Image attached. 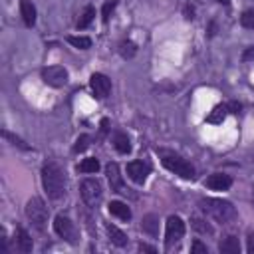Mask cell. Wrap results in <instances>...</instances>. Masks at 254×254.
<instances>
[{"instance_id": "obj_5", "label": "cell", "mask_w": 254, "mask_h": 254, "mask_svg": "<svg viewBox=\"0 0 254 254\" xmlns=\"http://www.w3.org/2000/svg\"><path fill=\"white\" fill-rule=\"evenodd\" d=\"M79 192H81V198L85 200V204L95 206L101 200V196H103V187H101V183L97 179H91L89 177V179H83L81 181Z\"/></svg>"}, {"instance_id": "obj_20", "label": "cell", "mask_w": 254, "mask_h": 254, "mask_svg": "<svg viewBox=\"0 0 254 254\" xmlns=\"http://www.w3.org/2000/svg\"><path fill=\"white\" fill-rule=\"evenodd\" d=\"M226 113H228V105H216L206 119H208V123H222Z\"/></svg>"}, {"instance_id": "obj_35", "label": "cell", "mask_w": 254, "mask_h": 254, "mask_svg": "<svg viewBox=\"0 0 254 254\" xmlns=\"http://www.w3.org/2000/svg\"><path fill=\"white\" fill-rule=\"evenodd\" d=\"M214 2H218V4H224V6H228V2H230V0H214Z\"/></svg>"}, {"instance_id": "obj_12", "label": "cell", "mask_w": 254, "mask_h": 254, "mask_svg": "<svg viewBox=\"0 0 254 254\" xmlns=\"http://www.w3.org/2000/svg\"><path fill=\"white\" fill-rule=\"evenodd\" d=\"M232 185V179L224 173H214L206 179V187L212 189V190H228Z\"/></svg>"}, {"instance_id": "obj_15", "label": "cell", "mask_w": 254, "mask_h": 254, "mask_svg": "<svg viewBox=\"0 0 254 254\" xmlns=\"http://www.w3.org/2000/svg\"><path fill=\"white\" fill-rule=\"evenodd\" d=\"M218 250L222 254H240V242L236 236H226L220 244H218Z\"/></svg>"}, {"instance_id": "obj_26", "label": "cell", "mask_w": 254, "mask_h": 254, "mask_svg": "<svg viewBox=\"0 0 254 254\" xmlns=\"http://www.w3.org/2000/svg\"><path fill=\"white\" fill-rule=\"evenodd\" d=\"M240 24H242L244 28H248V30H254V10H246V12H242V16H240Z\"/></svg>"}, {"instance_id": "obj_32", "label": "cell", "mask_w": 254, "mask_h": 254, "mask_svg": "<svg viewBox=\"0 0 254 254\" xmlns=\"http://www.w3.org/2000/svg\"><path fill=\"white\" fill-rule=\"evenodd\" d=\"M246 250H248L250 254H254V234H250V236H248V244H246Z\"/></svg>"}, {"instance_id": "obj_10", "label": "cell", "mask_w": 254, "mask_h": 254, "mask_svg": "<svg viewBox=\"0 0 254 254\" xmlns=\"http://www.w3.org/2000/svg\"><path fill=\"white\" fill-rule=\"evenodd\" d=\"M149 173H151V167L147 163H143V161H131V163H127V175H129V179L135 181V183H139V185L147 181Z\"/></svg>"}, {"instance_id": "obj_8", "label": "cell", "mask_w": 254, "mask_h": 254, "mask_svg": "<svg viewBox=\"0 0 254 254\" xmlns=\"http://www.w3.org/2000/svg\"><path fill=\"white\" fill-rule=\"evenodd\" d=\"M42 79L52 87H62L67 83V71L62 65H50L42 69Z\"/></svg>"}, {"instance_id": "obj_33", "label": "cell", "mask_w": 254, "mask_h": 254, "mask_svg": "<svg viewBox=\"0 0 254 254\" xmlns=\"http://www.w3.org/2000/svg\"><path fill=\"white\" fill-rule=\"evenodd\" d=\"M139 250H141V252H151V254L157 252V250H155L153 246H149V244H139Z\"/></svg>"}, {"instance_id": "obj_2", "label": "cell", "mask_w": 254, "mask_h": 254, "mask_svg": "<svg viewBox=\"0 0 254 254\" xmlns=\"http://www.w3.org/2000/svg\"><path fill=\"white\" fill-rule=\"evenodd\" d=\"M200 210L204 214H208L210 218H214L216 222H230L236 218V208L232 206V202L222 200V198H200Z\"/></svg>"}, {"instance_id": "obj_11", "label": "cell", "mask_w": 254, "mask_h": 254, "mask_svg": "<svg viewBox=\"0 0 254 254\" xmlns=\"http://www.w3.org/2000/svg\"><path fill=\"white\" fill-rule=\"evenodd\" d=\"M105 173H107V179H109V185H111V190H113V192H127L117 163H109V165L105 167Z\"/></svg>"}, {"instance_id": "obj_7", "label": "cell", "mask_w": 254, "mask_h": 254, "mask_svg": "<svg viewBox=\"0 0 254 254\" xmlns=\"http://www.w3.org/2000/svg\"><path fill=\"white\" fill-rule=\"evenodd\" d=\"M185 236V222L179 216H169L167 218V230H165V244L167 248L177 244Z\"/></svg>"}, {"instance_id": "obj_23", "label": "cell", "mask_w": 254, "mask_h": 254, "mask_svg": "<svg viewBox=\"0 0 254 254\" xmlns=\"http://www.w3.org/2000/svg\"><path fill=\"white\" fill-rule=\"evenodd\" d=\"M93 16H95V8H93V6H85V10H83L81 18L77 20V28H87V26L91 24Z\"/></svg>"}, {"instance_id": "obj_21", "label": "cell", "mask_w": 254, "mask_h": 254, "mask_svg": "<svg viewBox=\"0 0 254 254\" xmlns=\"http://www.w3.org/2000/svg\"><path fill=\"white\" fill-rule=\"evenodd\" d=\"M81 173H97L99 171V161L95 159V157H87V159H83L81 163H79V167H77Z\"/></svg>"}, {"instance_id": "obj_25", "label": "cell", "mask_w": 254, "mask_h": 254, "mask_svg": "<svg viewBox=\"0 0 254 254\" xmlns=\"http://www.w3.org/2000/svg\"><path fill=\"white\" fill-rule=\"evenodd\" d=\"M135 52H137V46H135L133 42L123 40V42L119 44V54H121L123 58H133V56H135Z\"/></svg>"}, {"instance_id": "obj_30", "label": "cell", "mask_w": 254, "mask_h": 254, "mask_svg": "<svg viewBox=\"0 0 254 254\" xmlns=\"http://www.w3.org/2000/svg\"><path fill=\"white\" fill-rule=\"evenodd\" d=\"M190 252H196V254H208V248H206L202 242L194 240V242L190 244Z\"/></svg>"}, {"instance_id": "obj_6", "label": "cell", "mask_w": 254, "mask_h": 254, "mask_svg": "<svg viewBox=\"0 0 254 254\" xmlns=\"http://www.w3.org/2000/svg\"><path fill=\"white\" fill-rule=\"evenodd\" d=\"M54 230H56V234H58L60 238L67 240L69 244H75V242H77V232H75V228H73V222H71L67 216L58 214V216L54 218Z\"/></svg>"}, {"instance_id": "obj_27", "label": "cell", "mask_w": 254, "mask_h": 254, "mask_svg": "<svg viewBox=\"0 0 254 254\" xmlns=\"http://www.w3.org/2000/svg\"><path fill=\"white\" fill-rule=\"evenodd\" d=\"M87 147H89V135H81V137H77V141L73 145V153H81Z\"/></svg>"}, {"instance_id": "obj_9", "label": "cell", "mask_w": 254, "mask_h": 254, "mask_svg": "<svg viewBox=\"0 0 254 254\" xmlns=\"http://www.w3.org/2000/svg\"><path fill=\"white\" fill-rule=\"evenodd\" d=\"M89 85H91V91L95 93V97H99V99L107 97L109 91H111V81H109V77L103 75V73H93V75L89 77Z\"/></svg>"}, {"instance_id": "obj_31", "label": "cell", "mask_w": 254, "mask_h": 254, "mask_svg": "<svg viewBox=\"0 0 254 254\" xmlns=\"http://www.w3.org/2000/svg\"><path fill=\"white\" fill-rule=\"evenodd\" d=\"M252 60H254V46L246 48L244 54H242V62H252Z\"/></svg>"}, {"instance_id": "obj_18", "label": "cell", "mask_w": 254, "mask_h": 254, "mask_svg": "<svg viewBox=\"0 0 254 254\" xmlns=\"http://www.w3.org/2000/svg\"><path fill=\"white\" fill-rule=\"evenodd\" d=\"M107 232H109V238H111V242H113L115 246H125V244H127V234H125L123 230H119L117 226L107 224Z\"/></svg>"}, {"instance_id": "obj_28", "label": "cell", "mask_w": 254, "mask_h": 254, "mask_svg": "<svg viewBox=\"0 0 254 254\" xmlns=\"http://www.w3.org/2000/svg\"><path fill=\"white\" fill-rule=\"evenodd\" d=\"M113 8H115V0L103 4V10H101V20H103V22H109V16H111Z\"/></svg>"}, {"instance_id": "obj_4", "label": "cell", "mask_w": 254, "mask_h": 254, "mask_svg": "<svg viewBox=\"0 0 254 254\" xmlns=\"http://www.w3.org/2000/svg\"><path fill=\"white\" fill-rule=\"evenodd\" d=\"M26 216L30 218V222H32L38 230H44V226H46V222H48V208H46L44 200L38 198V196L30 198L28 204H26Z\"/></svg>"}, {"instance_id": "obj_3", "label": "cell", "mask_w": 254, "mask_h": 254, "mask_svg": "<svg viewBox=\"0 0 254 254\" xmlns=\"http://www.w3.org/2000/svg\"><path fill=\"white\" fill-rule=\"evenodd\" d=\"M159 155H161L163 165L171 173H175V175H179L183 179H194V167L189 161H185L181 155H177L173 151H159Z\"/></svg>"}, {"instance_id": "obj_29", "label": "cell", "mask_w": 254, "mask_h": 254, "mask_svg": "<svg viewBox=\"0 0 254 254\" xmlns=\"http://www.w3.org/2000/svg\"><path fill=\"white\" fill-rule=\"evenodd\" d=\"M2 135H4L6 139H10V141H12V145H16V147H20V149H30V147H28V145H26V143H24L22 139H18V137H14V135H12V133H8L6 129L2 131Z\"/></svg>"}, {"instance_id": "obj_16", "label": "cell", "mask_w": 254, "mask_h": 254, "mask_svg": "<svg viewBox=\"0 0 254 254\" xmlns=\"http://www.w3.org/2000/svg\"><path fill=\"white\" fill-rule=\"evenodd\" d=\"M113 145H115V149H117L121 155H127V153L131 151V141H129V137H127L125 133H121V131H117V133L113 135Z\"/></svg>"}, {"instance_id": "obj_22", "label": "cell", "mask_w": 254, "mask_h": 254, "mask_svg": "<svg viewBox=\"0 0 254 254\" xmlns=\"http://www.w3.org/2000/svg\"><path fill=\"white\" fill-rule=\"evenodd\" d=\"M190 224H192V228L196 230V232H200V234H212L214 230H212V226L206 222V220H202V218H190Z\"/></svg>"}, {"instance_id": "obj_34", "label": "cell", "mask_w": 254, "mask_h": 254, "mask_svg": "<svg viewBox=\"0 0 254 254\" xmlns=\"http://www.w3.org/2000/svg\"><path fill=\"white\" fill-rule=\"evenodd\" d=\"M185 14H187V16H185L187 20H192V18H194V16H192V8H190V6H187V8H185Z\"/></svg>"}, {"instance_id": "obj_14", "label": "cell", "mask_w": 254, "mask_h": 254, "mask_svg": "<svg viewBox=\"0 0 254 254\" xmlns=\"http://www.w3.org/2000/svg\"><path fill=\"white\" fill-rule=\"evenodd\" d=\"M109 212H111L113 216L121 218V220H129V218H131L129 206H127L125 202H121V200H111V202H109Z\"/></svg>"}, {"instance_id": "obj_19", "label": "cell", "mask_w": 254, "mask_h": 254, "mask_svg": "<svg viewBox=\"0 0 254 254\" xmlns=\"http://www.w3.org/2000/svg\"><path fill=\"white\" fill-rule=\"evenodd\" d=\"M16 240H18V248H20L22 252H30L32 246H34L30 234H28L24 228H18V232H16Z\"/></svg>"}, {"instance_id": "obj_1", "label": "cell", "mask_w": 254, "mask_h": 254, "mask_svg": "<svg viewBox=\"0 0 254 254\" xmlns=\"http://www.w3.org/2000/svg\"><path fill=\"white\" fill-rule=\"evenodd\" d=\"M42 185H44L46 194L52 200H58L65 194V175L58 167V163H54V161L44 163V167H42Z\"/></svg>"}, {"instance_id": "obj_17", "label": "cell", "mask_w": 254, "mask_h": 254, "mask_svg": "<svg viewBox=\"0 0 254 254\" xmlns=\"http://www.w3.org/2000/svg\"><path fill=\"white\" fill-rule=\"evenodd\" d=\"M141 228H143L147 234H151V236H157V234H159V218H157L155 214H147V216H143Z\"/></svg>"}, {"instance_id": "obj_13", "label": "cell", "mask_w": 254, "mask_h": 254, "mask_svg": "<svg viewBox=\"0 0 254 254\" xmlns=\"http://www.w3.org/2000/svg\"><path fill=\"white\" fill-rule=\"evenodd\" d=\"M20 14L26 26H34L36 22V6L30 0H20Z\"/></svg>"}, {"instance_id": "obj_24", "label": "cell", "mask_w": 254, "mask_h": 254, "mask_svg": "<svg viewBox=\"0 0 254 254\" xmlns=\"http://www.w3.org/2000/svg\"><path fill=\"white\" fill-rule=\"evenodd\" d=\"M67 42H69L73 48H79V50H87V48H91V40L85 38V36H69Z\"/></svg>"}]
</instances>
